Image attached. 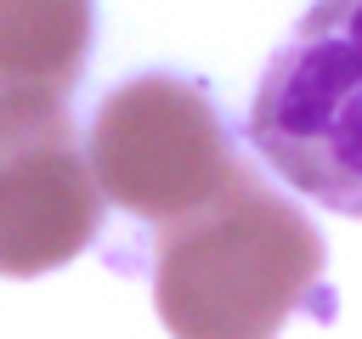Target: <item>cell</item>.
I'll list each match as a JSON object with an SVG mask.
<instances>
[{
  "label": "cell",
  "instance_id": "6da1fadb",
  "mask_svg": "<svg viewBox=\"0 0 362 339\" xmlns=\"http://www.w3.org/2000/svg\"><path fill=\"white\" fill-rule=\"evenodd\" d=\"M322 232L249 164L192 215L158 226L153 305L175 339H277L322 299Z\"/></svg>",
  "mask_w": 362,
  "mask_h": 339
},
{
  "label": "cell",
  "instance_id": "7a4b0ae2",
  "mask_svg": "<svg viewBox=\"0 0 362 339\" xmlns=\"http://www.w3.org/2000/svg\"><path fill=\"white\" fill-rule=\"evenodd\" d=\"M249 147L300 198L362 220V0H317L272 51Z\"/></svg>",
  "mask_w": 362,
  "mask_h": 339
},
{
  "label": "cell",
  "instance_id": "3957f363",
  "mask_svg": "<svg viewBox=\"0 0 362 339\" xmlns=\"http://www.w3.org/2000/svg\"><path fill=\"white\" fill-rule=\"evenodd\" d=\"M85 164L107 203L153 226L192 215L243 170L209 90L181 73H136L107 90Z\"/></svg>",
  "mask_w": 362,
  "mask_h": 339
},
{
  "label": "cell",
  "instance_id": "277c9868",
  "mask_svg": "<svg viewBox=\"0 0 362 339\" xmlns=\"http://www.w3.org/2000/svg\"><path fill=\"white\" fill-rule=\"evenodd\" d=\"M102 232V192L62 96L0 90V277H45Z\"/></svg>",
  "mask_w": 362,
  "mask_h": 339
},
{
  "label": "cell",
  "instance_id": "5b68a950",
  "mask_svg": "<svg viewBox=\"0 0 362 339\" xmlns=\"http://www.w3.org/2000/svg\"><path fill=\"white\" fill-rule=\"evenodd\" d=\"M96 40L90 0H0V90L68 96Z\"/></svg>",
  "mask_w": 362,
  "mask_h": 339
}]
</instances>
